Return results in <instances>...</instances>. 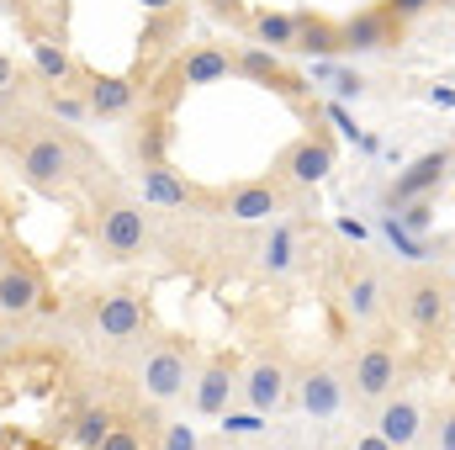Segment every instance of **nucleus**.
Here are the masks:
<instances>
[{
	"label": "nucleus",
	"mask_w": 455,
	"mask_h": 450,
	"mask_svg": "<svg viewBox=\"0 0 455 450\" xmlns=\"http://www.w3.org/2000/svg\"><path fill=\"white\" fill-rule=\"evenodd\" d=\"M75 154H80V143H75V138H64V133H37V138H27V143H21L16 170H21V181H27V186H37V191L59 197V191L75 181Z\"/></svg>",
	"instance_id": "nucleus-1"
},
{
	"label": "nucleus",
	"mask_w": 455,
	"mask_h": 450,
	"mask_svg": "<svg viewBox=\"0 0 455 450\" xmlns=\"http://www.w3.org/2000/svg\"><path fill=\"white\" fill-rule=\"evenodd\" d=\"M291 382H297L291 360L281 350H259L243 366V376H238V398H243V408H254V414L270 419V414H281L291 403Z\"/></svg>",
	"instance_id": "nucleus-2"
},
{
	"label": "nucleus",
	"mask_w": 455,
	"mask_h": 450,
	"mask_svg": "<svg viewBox=\"0 0 455 450\" xmlns=\"http://www.w3.org/2000/svg\"><path fill=\"white\" fill-rule=\"evenodd\" d=\"M334 165H339V149H334L329 127H318V122H307V133L297 143H286L281 159H275V170H281L286 186H318V181L334 175Z\"/></svg>",
	"instance_id": "nucleus-3"
},
{
	"label": "nucleus",
	"mask_w": 455,
	"mask_h": 450,
	"mask_svg": "<svg viewBox=\"0 0 455 450\" xmlns=\"http://www.w3.org/2000/svg\"><path fill=\"white\" fill-rule=\"evenodd\" d=\"M397 376H403L397 350H392V344H381V339H371V344L355 355V371H349V398H355L360 408H381V403L397 392Z\"/></svg>",
	"instance_id": "nucleus-4"
},
{
	"label": "nucleus",
	"mask_w": 455,
	"mask_h": 450,
	"mask_svg": "<svg viewBox=\"0 0 455 450\" xmlns=\"http://www.w3.org/2000/svg\"><path fill=\"white\" fill-rule=\"evenodd\" d=\"M233 75H243V80H254V85L275 91V96H281V101H291V107H302V101H307V80H302L297 69H286V59H281L275 48L243 43V48L233 53Z\"/></svg>",
	"instance_id": "nucleus-5"
},
{
	"label": "nucleus",
	"mask_w": 455,
	"mask_h": 450,
	"mask_svg": "<svg viewBox=\"0 0 455 450\" xmlns=\"http://www.w3.org/2000/svg\"><path fill=\"white\" fill-rule=\"evenodd\" d=\"M96 238H101L107 260H138V254L148 249V218H143V202H127V197L107 202L101 218H96Z\"/></svg>",
	"instance_id": "nucleus-6"
},
{
	"label": "nucleus",
	"mask_w": 455,
	"mask_h": 450,
	"mask_svg": "<svg viewBox=\"0 0 455 450\" xmlns=\"http://www.w3.org/2000/svg\"><path fill=\"white\" fill-rule=\"evenodd\" d=\"M191 382H196V371H191V355H186L180 344H154V350L143 355V366H138V387H143V398H154V403L186 398Z\"/></svg>",
	"instance_id": "nucleus-7"
},
{
	"label": "nucleus",
	"mask_w": 455,
	"mask_h": 450,
	"mask_svg": "<svg viewBox=\"0 0 455 450\" xmlns=\"http://www.w3.org/2000/svg\"><path fill=\"white\" fill-rule=\"evenodd\" d=\"M451 165L455 154L451 149H429V154H419L408 170H397V181L387 186V202L392 207H408V202H429L445 181H451Z\"/></svg>",
	"instance_id": "nucleus-8"
},
{
	"label": "nucleus",
	"mask_w": 455,
	"mask_h": 450,
	"mask_svg": "<svg viewBox=\"0 0 455 450\" xmlns=\"http://www.w3.org/2000/svg\"><path fill=\"white\" fill-rule=\"evenodd\" d=\"M339 43H344V53H387V48L403 43V21L387 5H365V11H355V16L339 21Z\"/></svg>",
	"instance_id": "nucleus-9"
},
{
	"label": "nucleus",
	"mask_w": 455,
	"mask_h": 450,
	"mask_svg": "<svg viewBox=\"0 0 455 450\" xmlns=\"http://www.w3.org/2000/svg\"><path fill=\"white\" fill-rule=\"evenodd\" d=\"M344 398H349V382H339V371H334L329 360L297 371V382H291V403H297L307 419H334L344 408Z\"/></svg>",
	"instance_id": "nucleus-10"
},
{
	"label": "nucleus",
	"mask_w": 455,
	"mask_h": 450,
	"mask_svg": "<svg viewBox=\"0 0 455 450\" xmlns=\"http://www.w3.org/2000/svg\"><path fill=\"white\" fill-rule=\"evenodd\" d=\"M223 213L233 223H275L286 213L281 181H238L223 191Z\"/></svg>",
	"instance_id": "nucleus-11"
},
{
	"label": "nucleus",
	"mask_w": 455,
	"mask_h": 450,
	"mask_svg": "<svg viewBox=\"0 0 455 450\" xmlns=\"http://www.w3.org/2000/svg\"><path fill=\"white\" fill-rule=\"evenodd\" d=\"M238 376H243V366L233 360V355H212L202 371H196V414H207V419H223L228 408H233V398H238Z\"/></svg>",
	"instance_id": "nucleus-12"
},
{
	"label": "nucleus",
	"mask_w": 455,
	"mask_h": 450,
	"mask_svg": "<svg viewBox=\"0 0 455 450\" xmlns=\"http://www.w3.org/2000/svg\"><path fill=\"white\" fill-rule=\"evenodd\" d=\"M138 202L143 207H191V202H202V191L170 159H159V165H138Z\"/></svg>",
	"instance_id": "nucleus-13"
},
{
	"label": "nucleus",
	"mask_w": 455,
	"mask_h": 450,
	"mask_svg": "<svg viewBox=\"0 0 455 450\" xmlns=\"http://www.w3.org/2000/svg\"><path fill=\"white\" fill-rule=\"evenodd\" d=\"M403 318H408V329H419V334L440 329V324L451 318V292H445V281H440V276H413V281L403 286Z\"/></svg>",
	"instance_id": "nucleus-14"
},
{
	"label": "nucleus",
	"mask_w": 455,
	"mask_h": 450,
	"mask_svg": "<svg viewBox=\"0 0 455 450\" xmlns=\"http://www.w3.org/2000/svg\"><path fill=\"white\" fill-rule=\"evenodd\" d=\"M381 440L392 450H408L424 440V403L419 398H408V392H392L381 408H376V424H371Z\"/></svg>",
	"instance_id": "nucleus-15"
},
{
	"label": "nucleus",
	"mask_w": 455,
	"mask_h": 450,
	"mask_svg": "<svg viewBox=\"0 0 455 450\" xmlns=\"http://www.w3.org/2000/svg\"><path fill=\"white\" fill-rule=\"evenodd\" d=\"M32 308H43V281H37V270L21 265V260H5V265H0V313H5V318H21V313H32Z\"/></svg>",
	"instance_id": "nucleus-16"
},
{
	"label": "nucleus",
	"mask_w": 455,
	"mask_h": 450,
	"mask_svg": "<svg viewBox=\"0 0 455 450\" xmlns=\"http://www.w3.org/2000/svg\"><path fill=\"white\" fill-rule=\"evenodd\" d=\"M32 75L43 85H80L75 53L64 48V37H48V32H32Z\"/></svg>",
	"instance_id": "nucleus-17"
},
{
	"label": "nucleus",
	"mask_w": 455,
	"mask_h": 450,
	"mask_svg": "<svg viewBox=\"0 0 455 450\" xmlns=\"http://www.w3.org/2000/svg\"><path fill=\"white\" fill-rule=\"evenodd\" d=\"M180 80H186V91H202V85H218L233 75V53H228L223 43H196V48H186L180 59Z\"/></svg>",
	"instance_id": "nucleus-18"
},
{
	"label": "nucleus",
	"mask_w": 455,
	"mask_h": 450,
	"mask_svg": "<svg viewBox=\"0 0 455 450\" xmlns=\"http://www.w3.org/2000/svg\"><path fill=\"white\" fill-rule=\"evenodd\" d=\"M85 101H91V117H101V122L127 117L138 107V80H127V75H96V80H85Z\"/></svg>",
	"instance_id": "nucleus-19"
},
{
	"label": "nucleus",
	"mask_w": 455,
	"mask_h": 450,
	"mask_svg": "<svg viewBox=\"0 0 455 450\" xmlns=\"http://www.w3.org/2000/svg\"><path fill=\"white\" fill-rule=\"evenodd\" d=\"M138 329H143V302L132 292H107L101 308H96V334L122 344V339H132Z\"/></svg>",
	"instance_id": "nucleus-20"
},
{
	"label": "nucleus",
	"mask_w": 455,
	"mask_h": 450,
	"mask_svg": "<svg viewBox=\"0 0 455 450\" xmlns=\"http://www.w3.org/2000/svg\"><path fill=\"white\" fill-rule=\"evenodd\" d=\"M186 27V5H175V11H154L148 21H143V37H138V80H143V69H154L164 53H170V37Z\"/></svg>",
	"instance_id": "nucleus-21"
},
{
	"label": "nucleus",
	"mask_w": 455,
	"mask_h": 450,
	"mask_svg": "<svg viewBox=\"0 0 455 450\" xmlns=\"http://www.w3.org/2000/svg\"><path fill=\"white\" fill-rule=\"evenodd\" d=\"M291 53H307V59H339V21L318 16V11H297V48Z\"/></svg>",
	"instance_id": "nucleus-22"
},
{
	"label": "nucleus",
	"mask_w": 455,
	"mask_h": 450,
	"mask_svg": "<svg viewBox=\"0 0 455 450\" xmlns=\"http://www.w3.org/2000/svg\"><path fill=\"white\" fill-rule=\"evenodd\" d=\"M381 276L376 270H355L349 276V286H344V313H349V324H360V329H371L376 318H381Z\"/></svg>",
	"instance_id": "nucleus-23"
},
{
	"label": "nucleus",
	"mask_w": 455,
	"mask_h": 450,
	"mask_svg": "<svg viewBox=\"0 0 455 450\" xmlns=\"http://www.w3.org/2000/svg\"><path fill=\"white\" fill-rule=\"evenodd\" d=\"M249 32L259 48H275V53H291L297 48V11H249Z\"/></svg>",
	"instance_id": "nucleus-24"
},
{
	"label": "nucleus",
	"mask_w": 455,
	"mask_h": 450,
	"mask_svg": "<svg viewBox=\"0 0 455 450\" xmlns=\"http://www.w3.org/2000/svg\"><path fill=\"white\" fill-rule=\"evenodd\" d=\"M170 138H175V127H170V112H143L138 122V138H132V154H138V165H159L164 159V149H170Z\"/></svg>",
	"instance_id": "nucleus-25"
},
{
	"label": "nucleus",
	"mask_w": 455,
	"mask_h": 450,
	"mask_svg": "<svg viewBox=\"0 0 455 450\" xmlns=\"http://www.w3.org/2000/svg\"><path fill=\"white\" fill-rule=\"evenodd\" d=\"M43 107L59 117V122H85L91 117V101H85V85H48Z\"/></svg>",
	"instance_id": "nucleus-26"
},
{
	"label": "nucleus",
	"mask_w": 455,
	"mask_h": 450,
	"mask_svg": "<svg viewBox=\"0 0 455 450\" xmlns=\"http://www.w3.org/2000/svg\"><path fill=\"white\" fill-rule=\"evenodd\" d=\"M291 265H297V233L286 223H275V233L265 238V270L270 276H286Z\"/></svg>",
	"instance_id": "nucleus-27"
},
{
	"label": "nucleus",
	"mask_w": 455,
	"mask_h": 450,
	"mask_svg": "<svg viewBox=\"0 0 455 450\" xmlns=\"http://www.w3.org/2000/svg\"><path fill=\"white\" fill-rule=\"evenodd\" d=\"M116 419L107 414V408H85L80 414V424H75V446L80 450H96L101 440H107V430H112Z\"/></svg>",
	"instance_id": "nucleus-28"
},
{
	"label": "nucleus",
	"mask_w": 455,
	"mask_h": 450,
	"mask_svg": "<svg viewBox=\"0 0 455 450\" xmlns=\"http://www.w3.org/2000/svg\"><path fill=\"white\" fill-rule=\"evenodd\" d=\"M32 16H37V27H43L48 37H64V27H69V0H32Z\"/></svg>",
	"instance_id": "nucleus-29"
},
{
	"label": "nucleus",
	"mask_w": 455,
	"mask_h": 450,
	"mask_svg": "<svg viewBox=\"0 0 455 450\" xmlns=\"http://www.w3.org/2000/svg\"><path fill=\"white\" fill-rule=\"evenodd\" d=\"M159 450H202L196 424H186V419H170V424H164V435H159Z\"/></svg>",
	"instance_id": "nucleus-30"
},
{
	"label": "nucleus",
	"mask_w": 455,
	"mask_h": 450,
	"mask_svg": "<svg viewBox=\"0 0 455 450\" xmlns=\"http://www.w3.org/2000/svg\"><path fill=\"white\" fill-rule=\"evenodd\" d=\"M329 85H334L339 101H360V96H365V75H360V69H344V64H334Z\"/></svg>",
	"instance_id": "nucleus-31"
},
{
	"label": "nucleus",
	"mask_w": 455,
	"mask_h": 450,
	"mask_svg": "<svg viewBox=\"0 0 455 450\" xmlns=\"http://www.w3.org/2000/svg\"><path fill=\"white\" fill-rule=\"evenodd\" d=\"M96 450H148V446H143V430H132V424H112L107 440H101Z\"/></svg>",
	"instance_id": "nucleus-32"
},
{
	"label": "nucleus",
	"mask_w": 455,
	"mask_h": 450,
	"mask_svg": "<svg viewBox=\"0 0 455 450\" xmlns=\"http://www.w3.org/2000/svg\"><path fill=\"white\" fill-rule=\"evenodd\" d=\"M223 430H228V435H259V430H265V414H254V408L233 414V408H228V414H223Z\"/></svg>",
	"instance_id": "nucleus-33"
},
{
	"label": "nucleus",
	"mask_w": 455,
	"mask_h": 450,
	"mask_svg": "<svg viewBox=\"0 0 455 450\" xmlns=\"http://www.w3.org/2000/svg\"><path fill=\"white\" fill-rule=\"evenodd\" d=\"M218 21H233V27H249V5L243 0H202Z\"/></svg>",
	"instance_id": "nucleus-34"
},
{
	"label": "nucleus",
	"mask_w": 455,
	"mask_h": 450,
	"mask_svg": "<svg viewBox=\"0 0 455 450\" xmlns=\"http://www.w3.org/2000/svg\"><path fill=\"white\" fill-rule=\"evenodd\" d=\"M381 5H387V11H392V16H397L403 27H408V21H419V16H424V11H429L435 0H381Z\"/></svg>",
	"instance_id": "nucleus-35"
},
{
	"label": "nucleus",
	"mask_w": 455,
	"mask_h": 450,
	"mask_svg": "<svg viewBox=\"0 0 455 450\" xmlns=\"http://www.w3.org/2000/svg\"><path fill=\"white\" fill-rule=\"evenodd\" d=\"M435 450H455V403L440 414V424H435Z\"/></svg>",
	"instance_id": "nucleus-36"
},
{
	"label": "nucleus",
	"mask_w": 455,
	"mask_h": 450,
	"mask_svg": "<svg viewBox=\"0 0 455 450\" xmlns=\"http://www.w3.org/2000/svg\"><path fill=\"white\" fill-rule=\"evenodd\" d=\"M21 75H16V64H11V53H0V91H11Z\"/></svg>",
	"instance_id": "nucleus-37"
},
{
	"label": "nucleus",
	"mask_w": 455,
	"mask_h": 450,
	"mask_svg": "<svg viewBox=\"0 0 455 450\" xmlns=\"http://www.w3.org/2000/svg\"><path fill=\"white\" fill-rule=\"evenodd\" d=\"M355 450H392V446H387V440H381V435H376V430H365V435H360V440H355Z\"/></svg>",
	"instance_id": "nucleus-38"
},
{
	"label": "nucleus",
	"mask_w": 455,
	"mask_h": 450,
	"mask_svg": "<svg viewBox=\"0 0 455 450\" xmlns=\"http://www.w3.org/2000/svg\"><path fill=\"white\" fill-rule=\"evenodd\" d=\"M138 5H143V11H148V16H154V11H175V5H180V0H138Z\"/></svg>",
	"instance_id": "nucleus-39"
},
{
	"label": "nucleus",
	"mask_w": 455,
	"mask_h": 450,
	"mask_svg": "<svg viewBox=\"0 0 455 450\" xmlns=\"http://www.w3.org/2000/svg\"><path fill=\"white\" fill-rule=\"evenodd\" d=\"M5 127H11V107L0 101V138H5Z\"/></svg>",
	"instance_id": "nucleus-40"
},
{
	"label": "nucleus",
	"mask_w": 455,
	"mask_h": 450,
	"mask_svg": "<svg viewBox=\"0 0 455 450\" xmlns=\"http://www.w3.org/2000/svg\"><path fill=\"white\" fill-rule=\"evenodd\" d=\"M451 318H455V292H451Z\"/></svg>",
	"instance_id": "nucleus-41"
},
{
	"label": "nucleus",
	"mask_w": 455,
	"mask_h": 450,
	"mask_svg": "<svg viewBox=\"0 0 455 450\" xmlns=\"http://www.w3.org/2000/svg\"><path fill=\"white\" fill-rule=\"evenodd\" d=\"M0 446H5V424H0Z\"/></svg>",
	"instance_id": "nucleus-42"
},
{
	"label": "nucleus",
	"mask_w": 455,
	"mask_h": 450,
	"mask_svg": "<svg viewBox=\"0 0 455 450\" xmlns=\"http://www.w3.org/2000/svg\"><path fill=\"white\" fill-rule=\"evenodd\" d=\"M408 450H424V446H408Z\"/></svg>",
	"instance_id": "nucleus-43"
}]
</instances>
